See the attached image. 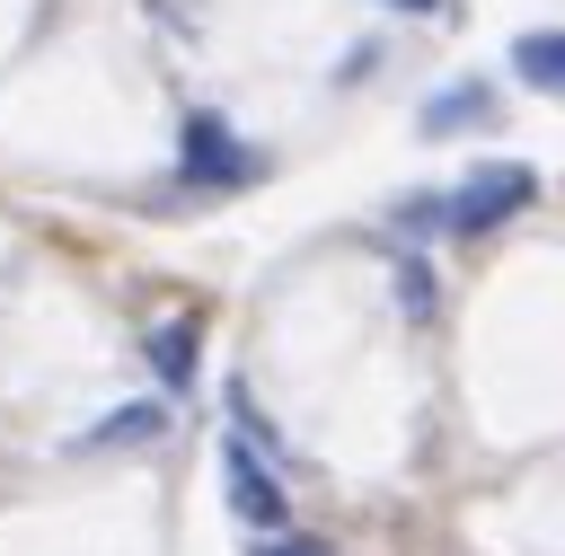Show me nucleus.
<instances>
[{"mask_svg":"<svg viewBox=\"0 0 565 556\" xmlns=\"http://www.w3.org/2000/svg\"><path fill=\"white\" fill-rule=\"evenodd\" d=\"M539 203V177L521 168V159H486V168H468L450 194H441V229L450 238H486V229H503L512 212H530Z\"/></svg>","mask_w":565,"mask_h":556,"instance_id":"1","label":"nucleus"},{"mask_svg":"<svg viewBox=\"0 0 565 556\" xmlns=\"http://www.w3.org/2000/svg\"><path fill=\"white\" fill-rule=\"evenodd\" d=\"M194 344H203L194 318H159V327H150V371H159L168 388H185V379H194Z\"/></svg>","mask_w":565,"mask_h":556,"instance_id":"6","label":"nucleus"},{"mask_svg":"<svg viewBox=\"0 0 565 556\" xmlns=\"http://www.w3.org/2000/svg\"><path fill=\"white\" fill-rule=\"evenodd\" d=\"M256 556H327V547H318V538H265Z\"/></svg>","mask_w":565,"mask_h":556,"instance_id":"9","label":"nucleus"},{"mask_svg":"<svg viewBox=\"0 0 565 556\" xmlns=\"http://www.w3.org/2000/svg\"><path fill=\"white\" fill-rule=\"evenodd\" d=\"M388 9H406V18H433V9H441V0H388Z\"/></svg>","mask_w":565,"mask_h":556,"instance_id":"10","label":"nucleus"},{"mask_svg":"<svg viewBox=\"0 0 565 556\" xmlns=\"http://www.w3.org/2000/svg\"><path fill=\"white\" fill-rule=\"evenodd\" d=\"M150 432H159V406H115V415H97L88 441H150Z\"/></svg>","mask_w":565,"mask_h":556,"instance_id":"7","label":"nucleus"},{"mask_svg":"<svg viewBox=\"0 0 565 556\" xmlns=\"http://www.w3.org/2000/svg\"><path fill=\"white\" fill-rule=\"evenodd\" d=\"M512 71H521L530 88L565 97V26H530V35H512Z\"/></svg>","mask_w":565,"mask_h":556,"instance_id":"4","label":"nucleus"},{"mask_svg":"<svg viewBox=\"0 0 565 556\" xmlns=\"http://www.w3.org/2000/svg\"><path fill=\"white\" fill-rule=\"evenodd\" d=\"M177 177L185 185H212V194H230V185H247L256 177V150L212 115V106H194L185 124H177Z\"/></svg>","mask_w":565,"mask_h":556,"instance_id":"2","label":"nucleus"},{"mask_svg":"<svg viewBox=\"0 0 565 556\" xmlns=\"http://www.w3.org/2000/svg\"><path fill=\"white\" fill-rule=\"evenodd\" d=\"M459 124H494V88L486 79H459L424 106V132H459Z\"/></svg>","mask_w":565,"mask_h":556,"instance_id":"5","label":"nucleus"},{"mask_svg":"<svg viewBox=\"0 0 565 556\" xmlns=\"http://www.w3.org/2000/svg\"><path fill=\"white\" fill-rule=\"evenodd\" d=\"M221 485H230V512L247 521V530H282L291 521V503H282V477L247 450V432H230L221 441Z\"/></svg>","mask_w":565,"mask_h":556,"instance_id":"3","label":"nucleus"},{"mask_svg":"<svg viewBox=\"0 0 565 556\" xmlns=\"http://www.w3.org/2000/svg\"><path fill=\"white\" fill-rule=\"evenodd\" d=\"M397 300H406V318H433V265H424V256L397 265Z\"/></svg>","mask_w":565,"mask_h":556,"instance_id":"8","label":"nucleus"}]
</instances>
